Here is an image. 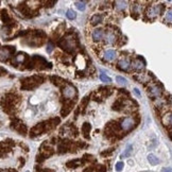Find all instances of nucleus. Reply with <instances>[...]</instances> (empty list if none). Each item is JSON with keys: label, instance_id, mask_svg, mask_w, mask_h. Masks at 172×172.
Wrapping results in <instances>:
<instances>
[{"label": "nucleus", "instance_id": "1", "mask_svg": "<svg viewBox=\"0 0 172 172\" xmlns=\"http://www.w3.org/2000/svg\"><path fill=\"white\" fill-rule=\"evenodd\" d=\"M57 45L66 52L72 53L78 49V39L72 33H68L59 40Z\"/></svg>", "mask_w": 172, "mask_h": 172}, {"label": "nucleus", "instance_id": "2", "mask_svg": "<svg viewBox=\"0 0 172 172\" xmlns=\"http://www.w3.org/2000/svg\"><path fill=\"white\" fill-rule=\"evenodd\" d=\"M44 81H45V79L40 76H32V77L26 78L21 81V89L31 90L33 88L39 86Z\"/></svg>", "mask_w": 172, "mask_h": 172}, {"label": "nucleus", "instance_id": "3", "mask_svg": "<svg viewBox=\"0 0 172 172\" xmlns=\"http://www.w3.org/2000/svg\"><path fill=\"white\" fill-rule=\"evenodd\" d=\"M51 64H49L47 61L40 55H34L30 60V63H29L28 68H36V69H46L50 66Z\"/></svg>", "mask_w": 172, "mask_h": 172}, {"label": "nucleus", "instance_id": "4", "mask_svg": "<svg viewBox=\"0 0 172 172\" xmlns=\"http://www.w3.org/2000/svg\"><path fill=\"white\" fill-rule=\"evenodd\" d=\"M163 10H164V5L163 4H157V5H153V7H150L149 9L147 10V16L150 19H153L155 18L157 15L162 14L163 13Z\"/></svg>", "mask_w": 172, "mask_h": 172}, {"label": "nucleus", "instance_id": "5", "mask_svg": "<svg viewBox=\"0 0 172 172\" xmlns=\"http://www.w3.org/2000/svg\"><path fill=\"white\" fill-rule=\"evenodd\" d=\"M120 129L123 131V132H129L135 127V120H134L133 117H127L120 122Z\"/></svg>", "mask_w": 172, "mask_h": 172}, {"label": "nucleus", "instance_id": "6", "mask_svg": "<svg viewBox=\"0 0 172 172\" xmlns=\"http://www.w3.org/2000/svg\"><path fill=\"white\" fill-rule=\"evenodd\" d=\"M12 125V129H14L15 131H17L18 133L21 134V135H26L27 133V127H26V124L21 120L19 119H14L11 123Z\"/></svg>", "mask_w": 172, "mask_h": 172}, {"label": "nucleus", "instance_id": "7", "mask_svg": "<svg viewBox=\"0 0 172 172\" xmlns=\"http://www.w3.org/2000/svg\"><path fill=\"white\" fill-rule=\"evenodd\" d=\"M63 96L66 99H72L77 96V89L74 85L66 84L63 88Z\"/></svg>", "mask_w": 172, "mask_h": 172}, {"label": "nucleus", "instance_id": "8", "mask_svg": "<svg viewBox=\"0 0 172 172\" xmlns=\"http://www.w3.org/2000/svg\"><path fill=\"white\" fill-rule=\"evenodd\" d=\"M46 132V127H45V122H40L37 123L35 127H32L31 132H30V136L31 137H36L40 135V134L45 133Z\"/></svg>", "mask_w": 172, "mask_h": 172}, {"label": "nucleus", "instance_id": "9", "mask_svg": "<svg viewBox=\"0 0 172 172\" xmlns=\"http://www.w3.org/2000/svg\"><path fill=\"white\" fill-rule=\"evenodd\" d=\"M15 51V47H2L1 50H0V59L2 62L7 61L9 57H10Z\"/></svg>", "mask_w": 172, "mask_h": 172}, {"label": "nucleus", "instance_id": "10", "mask_svg": "<svg viewBox=\"0 0 172 172\" xmlns=\"http://www.w3.org/2000/svg\"><path fill=\"white\" fill-rule=\"evenodd\" d=\"M71 147H72V144H71L69 140H62L60 144H59L57 152H59L60 154L66 153L68 150H71Z\"/></svg>", "mask_w": 172, "mask_h": 172}, {"label": "nucleus", "instance_id": "11", "mask_svg": "<svg viewBox=\"0 0 172 172\" xmlns=\"http://www.w3.org/2000/svg\"><path fill=\"white\" fill-rule=\"evenodd\" d=\"M132 66L135 70H142L144 69V67H146V62L144 61V59H141V57H137L135 60L132 62Z\"/></svg>", "mask_w": 172, "mask_h": 172}, {"label": "nucleus", "instance_id": "12", "mask_svg": "<svg viewBox=\"0 0 172 172\" xmlns=\"http://www.w3.org/2000/svg\"><path fill=\"white\" fill-rule=\"evenodd\" d=\"M148 94L151 97H158L162 94V88L159 87L158 85H153L148 89Z\"/></svg>", "mask_w": 172, "mask_h": 172}, {"label": "nucleus", "instance_id": "13", "mask_svg": "<svg viewBox=\"0 0 172 172\" xmlns=\"http://www.w3.org/2000/svg\"><path fill=\"white\" fill-rule=\"evenodd\" d=\"M117 56V53L116 51H114V50H106L104 54H103V60L106 61V62H112L116 59Z\"/></svg>", "mask_w": 172, "mask_h": 172}, {"label": "nucleus", "instance_id": "14", "mask_svg": "<svg viewBox=\"0 0 172 172\" xmlns=\"http://www.w3.org/2000/svg\"><path fill=\"white\" fill-rule=\"evenodd\" d=\"M74 106V102H72V101L65 103V105L63 106V109H62V111H61V115H62L63 117L68 115V114L71 112V109H72Z\"/></svg>", "mask_w": 172, "mask_h": 172}, {"label": "nucleus", "instance_id": "15", "mask_svg": "<svg viewBox=\"0 0 172 172\" xmlns=\"http://www.w3.org/2000/svg\"><path fill=\"white\" fill-rule=\"evenodd\" d=\"M129 67H130V61L127 60V59H122V60H120L119 62H118V64H117V68L122 71L127 70Z\"/></svg>", "mask_w": 172, "mask_h": 172}, {"label": "nucleus", "instance_id": "16", "mask_svg": "<svg viewBox=\"0 0 172 172\" xmlns=\"http://www.w3.org/2000/svg\"><path fill=\"white\" fill-rule=\"evenodd\" d=\"M104 36V32L102 29H96L95 31L92 32V39L95 42H100Z\"/></svg>", "mask_w": 172, "mask_h": 172}, {"label": "nucleus", "instance_id": "17", "mask_svg": "<svg viewBox=\"0 0 172 172\" xmlns=\"http://www.w3.org/2000/svg\"><path fill=\"white\" fill-rule=\"evenodd\" d=\"M116 34L112 31H109L106 33V36H105V42L106 44H109V45H113L114 42H116Z\"/></svg>", "mask_w": 172, "mask_h": 172}, {"label": "nucleus", "instance_id": "18", "mask_svg": "<svg viewBox=\"0 0 172 172\" xmlns=\"http://www.w3.org/2000/svg\"><path fill=\"white\" fill-rule=\"evenodd\" d=\"M50 80L52 81V83L54 85H56V86H59V87H61V86H63V85H66V81L65 80H63L62 78L60 77H56V76H53V77L50 78Z\"/></svg>", "mask_w": 172, "mask_h": 172}, {"label": "nucleus", "instance_id": "19", "mask_svg": "<svg viewBox=\"0 0 172 172\" xmlns=\"http://www.w3.org/2000/svg\"><path fill=\"white\" fill-rule=\"evenodd\" d=\"M82 164H83V159H74V161H69L66 164V166L68 168H78Z\"/></svg>", "mask_w": 172, "mask_h": 172}, {"label": "nucleus", "instance_id": "20", "mask_svg": "<svg viewBox=\"0 0 172 172\" xmlns=\"http://www.w3.org/2000/svg\"><path fill=\"white\" fill-rule=\"evenodd\" d=\"M26 60H27V55H26L25 53H18L17 55L15 56L13 63H15V64H22V63H25Z\"/></svg>", "mask_w": 172, "mask_h": 172}, {"label": "nucleus", "instance_id": "21", "mask_svg": "<svg viewBox=\"0 0 172 172\" xmlns=\"http://www.w3.org/2000/svg\"><path fill=\"white\" fill-rule=\"evenodd\" d=\"M102 21H103V16H102L101 14H96L91 17L90 22L92 26H97L99 25V24H101Z\"/></svg>", "mask_w": 172, "mask_h": 172}, {"label": "nucleus", "instance_id": "22", "mask_svg": "<svg viewBox=\"0 0 172 172\" xmlns=\"http://www.w3.org/2000/svg\"><path fill=\"white\" fill-rule=\"evenodd\" d=\"M122 107H124V99H118L114 103V105H113V109L114 111H120Z\"/></svg>", "mask_w": 172, "mask_h": 172}, {"label": "nucleus", "instance_id": "23", "mask_svg": "<svg viewBox=\"0 0 172 172\" xmlns=\"http://www.w3.org/2000/svg\"><path fill=\"white\" fill-rule=\"evenodd\" d=\"M115 7L118 11H123L125 10L127 7V1H116L115 2Z\"/></svg>", "mask_w": 172, "mask_h": 172}, {"label": "nucleus", "instance_id": "24", "mask_svg": "<svg viewBox=\"0 0 172 172\" xmlns=\"http://www.w3.org/2000/svg\"><path fill=\"white\" fill-rule=\"evenodd\" d=\"M148 161H149V163H150L151 165H153V166L159 164V159H158V158L156 157L154 154H149V155H148Z\"/></svg>", "mask_w": 172, "mask_h": 172}, {"label": "nucleus", "instance_id": "25", "mask_svg": "<svg viewBox=\"0 0 172 172\" xmlns=\"http://www.w3.org/2000/svg\"><path fill=\"white\" fill-rule=\"evenodd\" d=\"M90 124L89 123H84L83 125H82V132H83V134H84V136L86 137V138H88V133L90 132Z\"/></svg>", "mask_w": 172, "mask_h": 172}, {"label": "nucleus", "instance_id": "26", "mask_svg": "<svg viewBox=\"0 0 172 172\" xmlns=\"http://www.w3.org/2000/svg\"><path fill=\"white\" fill-rule=\"evenodd\" d=\"M1 19H2V21H3V22H5V25H9L10 22H12L10 16H9V14H7L5 11H2V14H1Z\"/></svg>", "mask_w": 172, "mask_h": 172}, {"label": "nucleus", "instance_id": "27", "mask_svg": "<svg viewBox=\"0 0 172 172\" xmlns=\"http://www.w3.org/2000/svg\"><path fill=\"white\" fill-rule=\"evenodd\" d=\"M19 10H20V12L24 15L30 14V9H29V7L26 3H21L20 5H19Z\"/></svg>", "mask_w": 172, "mask_h": 172}, {"label": "nucleus", "instance_id": "28", "mask_svg": "<svg viewBox=\"0 0 172 172\" xmlns=\"http://www.w3.org/2000/svg\"><path fill=\"white\" fill-rule=\"evenodd\" d=\"M139 13H140V12H139V5L134 3V5L132 7V16H134V18H137Z\"/></svg>", "mask_w": 172, "mask_h": 172}, {"label": "nucleus", "instance_id": "29", "mask_svg": "<svg viewBox=\"0 0 172 172\" xmlns=\"http://www.w3.org/2000/svg\"><path fill=\"white\" fill-rule=\"evenodd\" d=\"M86 2L85 1H76L74 2V5H76V7H77L78 10H80V11H84L85 10V7H86Z\"/></svg>", "mask_w": 172, "mask_h": 172}, {"label": "nucleus", "instance_id": "30", "mask_svg": "<svg viewBox=\"0 0 172 172\" xmlns=\"http://www.w3.org/2000/svg\"><path fill=\"white\" fill-rule=\"evenodd\" d=\"M66 16L68 19H70V20H74V18L77 17V13L74 12V10H68L66 13Z\"/></svg>", "mask_w": 172, "mask_h": 172}, {"label": "nucleus", "instance_id": "31", "mask_svg": "<svg viewBox=\"0 0 172 172\" xmlns=\"http://www.w3.org/2000/svg\"><path fill=\"white\" fill-rule=\"evenodd\" d=\"M116 81L119 83L120 85H123V86H127V80L124 79L123 77H120V76H117L116 77Z\"/></svg>", "mask_w": 172, "mask_h": 172}, {"label": "nucleus", "instance_id": "32", "mask_svg": "<svg viewBox=\"0 0 172 172\" xmlns=\"http://www.w3.org/2000/svg\"><path fill=\"white\" fill-rule=\"evenodd\" d=\"M132 150H133V147L132 146H127V150L124 151V153H123L122 155H121V157H129L131 155V153H132Z\"/></svg>", "mask_w": 172, "mask_h": 172}, {"label": "nucleus", "instance_id": "33", "mask_svg": "<svg viewBox=\"0 0 172 172\" xmlns=\"http://www.w3.org/2000/svg\"><path fill=\"white\" fill-rule=\"evenodd\" d=\"M100 79H101V81L104 82V83H111V82H112L111 78L107 77V76H106V74H100Z\"/></svg>", "mask_w": 172, "mask_h": 172}, {"label": "nucleus", "instance_id": "34", "mask_svg": "<svg viewBox=\"0 0 172 172\" xmlns=\"http://www.w3.org/2000/svg\"><path fill=\"white\" fill-rule=\"evenodd\" d=\"M87 103H88V98H87V97H85V98L82 100L81 104H80V109H85V107L87 106Z\"/></svg>", "mask_w": 172, "mask_h": 172}, {"label": "nucleus", "instance_id": "35", "mask_svg": "<svg viewBox=\"0 0 172 172\" xmlns=\"http://www.w3.org/2000/svg\"><path fill=\"white\" fill-rule=\"evenodd\" d=\"M166 20L172 21V9L167 11V13H166Z\"/></svg>", "mask_w": 172, "mask_h": 172}, {"label": "nucleus", "instance_id": "36", "mask_svg": "<svg viewBox=\"0 0 172 172\" xmlns=\"http://www.w3.org/2000/svg\"><path fill=\"white\" fill-rule=\"evenodd\" d=\"M53 48H54V45H53L52 42H48V45H47V52L51 53L52 52Z\"/></svg>", "mask_w": 172, "mask_h": 172}, {"label": "nucleus", "instance_id": "37", "mask_svg": "<svg viewBox=\"0 0 172 172\" xmlns=\"http://www.w3.org/2000/svg\"><path fill=\"white\" fill-rule=\"evenodd\" d=\"M96 172H106V167H105V166H103V165L97 166Z\"/></svg>", "mask_w": 172, "mask_h": 172}, {"label": "nucleus", "instance_id": "38", "mask_svg": "<svg viewBox=\"0 0 172 172\" xmlns=\"http://www.w3.org/2000/svg\"><path fill=\"white\" fill-rule=\"evenodd\" d=\"M123 168V163L122 162H119L116 164V171H121Z\"/></svg>", "mask_w": 172, "mask_h": 172}, {"label": "nucleus", "instance_id": "39", "mask_svg": "<svg viewBox=\"0 0 172 172\" xmlns=\"http://www.w3.org/2000/svg\"><path fill=\"white\" fill-rule=\"evenodd\" d=\"M39 172H54V170H52V169H48V168H46V169H42Z\"/></svg>", "mask_w": 172, "mask_h": 172}, {"label": "nucleus", "instance_id": "40", "mask_svg": "<svg viewBox=\"0 0 172 172\" xmlns=\"http://www.w3.org/2000/svg\"><path fill=\"white\" fill-rule=\"evenodd\" d=\"M134 92L136 94L137 97H140V96H141V94L139 92V90H138V88H134Z\"/></svg>", "mask_w": 172, "mask_h": 172}, {"label": "nucleus", "instance_id": "41", "mask_svg": "<svg viewBox=\"0 0 172 172\" xmlns=\"http://www.w3.org/2000/svg\"><path fill=\"white\" fill-rule=\"evenodd\" d=\"M112 152H113V150H109V151H104L103 153H102V155H103V156H105V155H109L111 153H112Z\"/></svg>", "mask_w": 172, "mask_h": 172}, {"label": "nucleus", "instance_id": "42", "mask_svg": "<svg viewBox=\"0 0 172 172\" xmlns=\"http://www.w3.org/2000/svg\"><path fill=\"white\" fill-rule=\"evenodd\" d=\"M163 172H172V169L171 168H165V169H163Z\"/></svg>", "mask_w": 172, "mask_h": 172}, {"label": "nucleus", "instance_id": "43", "mask_svg": "<svg viewBox=\"0 0 172 172\" xmlns=\"http://www.w3.org/2000/svg\"><path fill=\"white\" fill-rule=\"evenodd\" d=\"M169 123L172 125V113L170 114V116H169Z\"/></svg>", "mask_w": 172, "mask_h": 172}, {"label": "nucleus", "instance_id": "44", "mask_svg": "<svg viewBox=\"0 0 172 172\" xmlns=\"http://www.w3.org/2000/svg\"><path fill=\"white\" fill-rule=\"evenodd\" d=\"M170 136H171V138H172V132H171V133H170Z\"/></svg>", "mask_w": 172, "mask_h": 172}, {"label": "nucleus", "instance_id": "45", "mask_svg": "<svg viewBox=\"0 0 172 172\" xmlns=\"http://www.w3.org/2000/svg\"><path fill=\"white\" fill-rule=\"evenodd\" d=\"M27 172H29V171H27Z\"/></svg>", "mask_w": 172, "mask_h": 172}]
</instances>
